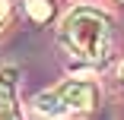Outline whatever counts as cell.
I'll return each instance as SVG.
<instances>
[{"mask_svg":"<svg viewBox=\"0 0 124 120\" xmlns=\"http://www.w3.org/2000/svg\"><path fill=\"white\" fill-rule=\"evenodd\" d=\"M61 41L67 44V51L77 54L80 60L99 63L111 51V22H108L105 13H99L92 6H80V10H73L64 19Z\"/></svg>","mask_w":124,"mask_h":120,"instance_id":"cell-1","label":"cell"},{"mask_svg":"<svg viewBox=\"0 0 124 120\" xmlns=\"http://www.w3.org/2000/svg\"><path fill=\"white\" fill-rule=\"evenodd\" d=\"M32 104L38 114H48V117H64L70 111H92L99 104V88L95 82H86V79H67L54 88L35 95Z\"/></svg>","mask_w":124,"mask_h":120,"instance_id":"cell-2","label":"cell"},{"mask_svg":"<svg viewBox=\"0 0 124 120\" xmlns=\"http://www.w3.org/2000/svg\"><path fill=\"white\" fill-rule=\"evenodd\" d=\"M16 79H19L16 66H3L0 69V101H13L16 98Z\"/></svg>","mask_w":124,"mask_h":120,"instance_id":"cell-3","label":"cell"},{"mask_svg":"<svg viewBox=\"0 0 124 120\" xmlns=\"http://www.w3.org/2000/svg\"><path fill=\"white\" fill-rule=\"evenodd\" d=\"M26 13L35 22H48L51 13H54V3H51V0H26Z\"/></svg>","mask_w":124,"mask_h":120,"instance_id":"cell-4","label":"cell"},{"mask_svg":"<svg viewBox=\"0 0 124 120\" xmlns=\"http://www.w3.org/2000/svg\"><path fill=\"white\" fill-rule=\"evenodd\" d=\"M0 120H19L16 117V101H0Z\"/></svg>","mask_w":124,"mask_h":120,"instance_id":"cell-5","label":"cell"},{"mask_svg":"<svg viewBox=\"0 0 124 120\" xmlns=\"http://www.w3.org/2000/svg\"><path fill=\"white\" fill-rule=\"evenodd\" d=\"M10 16V0H0V22Z\"/></svg>","mask_w":124,"mask_h":120,"instance_id":"cell-6","label":"cell"}]
</instances>
